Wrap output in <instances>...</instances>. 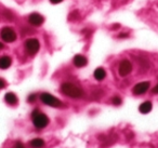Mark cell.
Listing matches in <instances>:
<instances>
[{
    "label": "cell",
    "instance_id": "8fae6325",
    "mask_svg": "<svg viewBox=\"0 0 158 148\" xmlns=\"http://www.w3.org/2000/svg\"><path fill=\"white\" fill-rule=\"evenodd\" d=\"M5 101L7 104L11 105V106H14V105L18 104V96L15 95L12 92H9L5 95Z\"/></svg>",
    "mask_w": 158,
    "mask_h": 148
},
{
    "label": "cell",
    "instance_id": "9a60e30c",
    "mask_svg": "<svg viewBox=\"0 0 158 148\" xmlns=\"http://www.w3.org/2000/svg\"><path fill=\"white\" fill-rule=\"evenodd\" d=\"M112 102H113V104H114V105L119 106V105H121V103H123V100H121L119 96H115V97H113Z\"/></svg>",
    "mask_w": 158,
    "mask_h": 148
},
{
    "label": "cell",
    "instance_id": "52a82bcc",
    "mask_svg": "<svg viewBox=\"0 0 158 148\" xmlns=\"http://www.w3.org/2000/svg\"><path fill=\"white\" fill-rule=\"evenodd\" d=\"M149 81H143V82H139L136 83L135 85L132 89V92H133L134 95H142V94L146 93L149 89Z\"/></svg>",
    "mask_w": 158,
    "mask_h": 148
},
{
    "label": "cell",
    "instance_id": "7a4b0ae2",
    "mask_svg": "<svg viewBox=\"0 0 158 148\" xmlns=\"http://www.w3.org/2000/svg\"><path fill=\"white\" fill-rule=\"evenodd\" d=\"M31 119H33L34 125L37 129H44L49 124V118L47 115L40 113L38 109H35L31 113Z\"/></svg>",
    "mask_w": 158,
    "mask_h": 148
},
{
    "label": "cell",
    "instance_id": "5b68a950",
    "mask_svg": "<svg viewBox=\"0 0 158 148\" xmlns=\"http://www.w3.org/2000/svg\"><path fill=\"white\" fill-rule=\"evenodd\" d=\"M40 43L39 40L36 38H29L25 41V50L29 55H35L39 51Z\"/></svg>",
    "mask_w": 158,
    "mask_h": 148
},
{
    "label": "cell",
    "instance_id": "3957f363",
    "mask_svg": "<svg viewBox=\"0 0 158 148\" xmlns=\"http://www.w3.org/2000/svg\"><path fill=\"white\" fill-rule=\"evenodd\" d=\"M40 101H41L44 105H48V106H51V107H55V108L63 106V103H62L57 97L51 95L50 93H42L41 95H40Z\"/></svg>",
    "mask_w": 158,
    "mask_h": 148
},
{
    "label": "cell",
    "instance_id": "277c9868",
    "mask_svg": "<svg viewBox=\"0 0 158 148\" xmlns=\"http://www.w3.org/2000/svg\"><path fill=\"white\" fill-rule=\"evenodd\" d=\"M0 36H1V39L3 40V41L8 42V43H12V42H14L16 40V33L15 31H14L13 28H11V27H3L2 29H1V31H0Z\"/></svg>",
    "mask_w": 158,
    "mask_h": 148
},
{
    "label": "cell",
    "instance_id": "4fadbf2b",
    "mask_svg": "<svg viewBox=\"0 0 158 148\" xmlns=\"http://www.w3.org/2000/svg\"><path fill=\"white\" fill-rule=\"evenodd\" d=\"M152 108H153V104H152L149 101H146V102L142 103L139 107V110H140L141 113H151Z\"/></svg>",
    "mask_w": 158,
    "mask_h": 148
},
{
    "label": "cell",
    "instance_id": "7c38bea8",
    "mask_svg": "<svg viewBox=\"0 0 158 148\" xmlns=\"http://www.w3.org/2000/svg\"><path fill=\"white\" fill-rule=\"evenodd\" d=\"M93 76H94L95 80H98V81L104 80V79H105V77H106L105 69H104V68H102V67L97 68V69L94 70V72H93Z\"/></svg>",
    "mask_w": 158,
    "mask_h": 148
},
{
    "label": "cell",
    "instance_id": "7402d4cb",
    "mask_svg": "<svg viewBox=\"0 0 158 148\" xmlns=\"http://www.w3.org/2000/svg\"><path fill=\"white\" fill-rule=\"evenodd\" d=\"M118 27H119V24H117V25H114V26H113L112 28L113 29H116V28H118Z\"/></svg>",
    "mask_w": 158,
    "mask_h": 148
},
{
    "label": "cell",
    "instance_id": "9c48e42d",
    "mask_svg": "<svg viewBox=\"0 0 158 148\" xmlns=\"http://www.w3.org/2000/svg\"><path fill=\"white\" fill-rule=\"evenodd\" d=\"M73 62H74V65L76 66V67H78V68L85 67V66L88 64V60H87V57L85 56V55H81V54L75 55Z\"/></svg>",
    "mask_w": 158,
    "mask_h": 148
},
{
    "label": "cell",
    "instance_id": "6da1fadb",
    "mask_svg": "<svg viewBox=\"0 0 158 148\" xmlns=\"http://www.w3.org/2000/svg\"><path fill=\"white\" fill-rule=\"evenodd\" d=\"M61 91L66 96L72 98H80L84 96V90L70 82H64L61 85Z\"/></svg>",
    "mask_w": 158,
    "mask_h": 148
},
{
    "label": "cell",
    "instance_id": "44dd1931",
    "mask_svg": "<svg viewBox=\"0 0 158 148\" xmlns=\"http://www.w3.org/2000/svg\"><path fill=\"white\" fill-rule=\"evenodd\" d=\"M128 34H120V35H118V38H126V37H128Z\"/></svg>",
    "mask_w": 158,
    "mask_h": 148
},
{
    "label": "cell",
    "instance_id": "30bf717a",
    "mask_svg": "<svg viewBox=\"0 0 158 148\" xmlns=\"http://www.w3.org/2000/svg\"><path fill=\"white\" fill-rule=\"evenodd\" d=\"M12 64V60L10 56L8 55H3V56L0 57V68L1 69H7L11 66Z\"/></svg>",
    "mask_w": 158,
    "mask_h": 148
},
{
    "label": "cell",
    "instance_id": "603a6c76",
    "mask_svg": "<svg viewBox=\"0 0 158 148\" xmlns=\"http://www.w3.org/2000/svg\"><path fill=\"white\" fill-rule=\"evenodd\" d=\"M1 49H3V44L0 42V50H1Z\"/></svg>",
    "mask_w": 158,
    "mask_h": 148
},
{
    "label": "cell",
    "instance_id": "5bb4252c",
    "mask_svg": "<svg viewBox=\"0 0 158 148\" xmlns=\"http://www.w3.org/2000/svg\"><path fill=\"white\" fill-rule=\"evenodd\" d=\"M31 146L33 148H42L44 146V141L41 138H34L31 141Z\"/></svg>",
    "mask_w": 158,
    "mask_h": 148
},
{
    "label": "cell",
    "instance_id": "8992f818",
    "mask_svg": "<svg viewBox=\"0 0 158 148\" xmlns=\"http://www.w3.org/2000/svg\"><path fill=\"white\" fill-rule=\"evenodd\" d=\"M132 63L129 60H123L119 64L118 67V72L121 77H126L132 72Z\"/></svg>",
    "mask_w": 158,
    "mask_h": 148
},
{
    "label": "cell",
    "instance_id": "ac0fdd59",
    "mask_svg": "<svg viewBox=\"0 0 158 148\" xmlns=\"http://www.w3.org/2000/svg\"><path fill=\"white\" fill-rule=\"evenodd\" d=\"M14 148H25V146L23 145L22 143H20V142H18V143L14 145Z\"/></svg>",
    "mask_w": 158,
    "mask_h": 148
},
{
    "label": "cell",
    "instance_id": "e0dca14e",
    "mask_svg": "<svg viewBox=\"0 0 158 148\" xmlns=\"http://www.w3.org/2000/svg\"><path fill=\"white\" fill-rule=\"evenodd\" d=\"M6 84H7V83H6V81L3 80V79L0 78V89H3V88L6 87Z\"/></svg>",
    "mask_w": 158,
    "mask_h": 148
},
{
    "label": "cell",
    "instance_id": "ffe728a7",
    "mask_svg": "<svg viewBox=\"0 0 158 148\" xmlns=\"http://www.w3.org/2000/svg\"><path fill=\"white\" fill-rule=\"evenodd\" d=\"M152 92H153V94H158V83L156 84V87L152 90Z\"/></svg>",
    "mask_w": 158,
    "mask_h": 148
},
{
    "label": "cell",
    "instance_id": "ba28073f",
    "mask_svg": "<svg viewBox=\"0 0 158 148\" xmlns=\"http://www.w3.org/2000/svg\"><path fill=\"white\" fill-rule=\"evenodd\" d=\"M44 18L39 13H31V15L28 16V23L31 25V26L35 27H39L44 24Z\"/></svg>",
    "mask_w": 158,
    "mask_h": 148
},
{
    "label": "cell",
    "instance_id": "d6986e66",
    "mask_svg": "<svg viewBox=\"0 0 158 148\" xmlns=\"http://www.w3.org/2000/svg\"><path fill=\"white\" fill-rule=\"evenodd\" d=\"M63 0H50V2L52 3V5H57V3H61Z\"/></svg>",
    "mask_w": 158,
    "mask_h": 148
},
{
    "label": "cell",
    "instance_id": "2e32d148",
    "mask_svg": "<svg viewBox=\"0 0 158 148\" xmlns=\"http://www.w3.org/2000/svg\"><path fill=\"white\" fill-rule=\"evenodd\" d=\"M36 98H37L36 94H31V95L28 96V98H27V101H28L29 103H34L36 101Z\"/></svg>",
    "mask_w": 158,
    "mask_h": 148
}]
</instances>
